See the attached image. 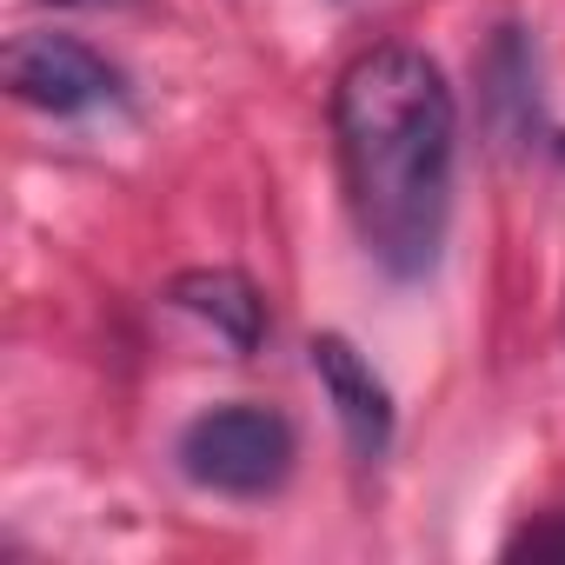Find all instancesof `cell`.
<instances>
[{
  "label": "cell",
  "instance_id": "cell-1",
  "mask_svg": "<svg viewBox=\"0 0 565 565\" xmlns=\"http://www.w3.org/2000/svg\"><path fill=\"white\" fill-rule=\"evenodd\" d=\"M340 193L360 246L393 279H426L452 226L459 107L426 47L380 41L333 87Z\"/></svg>",
  "mask_w": 565,
  "mask_h": 565
},
{
  "label": "cell",
  "instance_id": "cell-2",
  "mask_svg": "<svg viewBox=\"0 0 565 565\" xmlns=\"http://www.w3.org/2000/svg\"><path fill=\"white\" fill-rule=\"evenodd\" d=\"M294 419L273 413V406H253V399H233V406H206L200 419H186L173 459L180 472L200 486V492H220V499H266L287 486L294 472Z\"/></svg>",
  "mask_w": 565,
  "mask_h": 565
},
{
  "label": "cell",
  "instance_id": "cell-3",
  "mask_svg": "<svg viewBox=\"0 0 565 565\" xmlns=\"http://www.w3.org/2000/svg\"><path fill=\"white\" fill-rule=\"evenodd\" d=\"M0 74H8V94L21 107H41L54 120L100 114V107H120L127 100L120 67L107 54H94L87 41H74V34H14Z\"/></svg>",
  "mask_w": 565,
  "mask_h": 565
},
{
  "label": "cell",
  "instance_id": "cell-4",
  "mask_svg": "<svg viewBox=\"0 0 565 565\" xmlns=\"http://www.w3.org/2000/svg\"><path fill=\"white\" fill-rule=\"evenodd\" d=\"M307 353H313V380H320V393H327V406H333L353 459L380 466L386 446H393V393H386V380L366 366V353L347 333H320Z\"/></svg>",
  "mask_w": 565,
  "mask_h": 565
},
{
  "label": "cell",
  "instance_id": "cell-5",
  "mask_svg": "<svg viewBox=\"0 0 565 565\" xmlns=\"http://www.w3.org/2000/svg\"><path fill=\"white\" fill-rule=\"evenodd\" d=\"M173 307L193 313L200 327H213L233 353H259V340H266V300H259L253 279L233 273V266H193V273H180L173 279Z\"/></svg>",
  "mask_w": 565,
  "mask_h": 565
},
{
  "label": "cell",
  "instance_id": "cell-6",
  "mask_svg": "<svg viewBox=\"0 0 565 565\" xmlns=\"http://www.w3.org/2000/svg\"><path fill=\"white\" fill-rule=\"evenodd\" d=\"M479 81H486V107L505 134H525L539 120V61L519 28H499V41L479 61Z\"/></svg>",
  "mask_w": 565,
  "mask_h": 565
},
{
  "label": "cell",
  "instance_id": "cell-7",
  "mask_svg": "<svg viewBox=\"0 0 565 565\" xmlns=\"http://www.w3.org/2000/svg\"><path fill=\"white\" fill-rule=\"evenodd\" d=\"M505 552H512V558H525V552H532V558H565V519H558V525H525Z\"/></svg>",
  "mask_w": 565,
  "mask_h": 565
},
{
  "label": "cell",
  "instance_id": "cell-8",
  "mask_svg": "<svg viewBox=\"0 0 565 565\" xmlns=\"http://www.w3.org/2000/svg\"><path fill=\"white\" fill-rule=\"evenodd\" d=\"M54 8H120V0H54Z\"/></svg>",
  "mask_w": 565,
  "mask_h": 565
},
{
  "label": "cell",
  "instance_id": "cell-9",
  "mask_svg": "<svg viewBox=\"0 0 565 565\" xmlns=\"http://www.w3.org/2000/svg\"><path fill=\"white\" fill-rule=\"evenodd\" d=\"M558 160H565V134H558Z\"/></svg>",
  "mask_w": 565,
  "mask_h": 565
}]
</instances>
